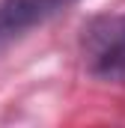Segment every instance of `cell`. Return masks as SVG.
I'll return each mask as SVG.
<instances>
[{
	"mask_svg": "<svg viewBox=\"0 0 125 128\" xmlns=\"http://www.w3.org/2000/svg\"><path fill=\"white\" fill-rule=\"evenodd\" d=\"M84 57L95 78L125 80V15L95 18L84 30Z\"/></svg>",
	"mask_w": 125,
	"mask_h": 128,
	"instance_id": "1",
	"label": "cell"
},
{
	"mask_svg": "<svg viewBox=\"0 0 125 128\" xmlns=\"http://www.w3.org/2000/svg\"><path fill=\"white\" fill-rule=\"evenodd\" d=\"M72 3L74 0H0V45L48 21L51 15H57Z\"/></svg>",
	"mask_w": 125,
	"mask_h": 128,
	"instance_id": "2",
	"label": "cell"
}]
</instances>
